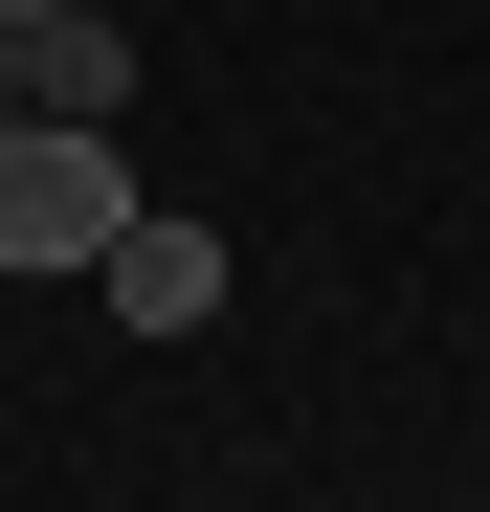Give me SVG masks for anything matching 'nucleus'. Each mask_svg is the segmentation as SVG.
<instances>
[{"mask_svg":"<svg viewBox=\"0 0 490 512\" xmlns=\"http://www.w3.org/2000/svg\"><path fill=\"white\" fill-rule=\"evenodd\" d=\"M112 223H134V134H67V112L0 134V268H112Z\"/></svg>","mask_w":490,"mask_h":512,"instance_id":"obj_1","label":"nucleus"},{"mask_svg":"<svg viewBox=\"0 0 490 512\" xmlns=\"http://www.w3.org/2000/svg\"><path fill=\"white\" fill-rule=\"evenodd\" d=\"M0 67H23V112H67V134H134V23H0Z\"/></svg>","mask_w":490,"mask_h":512,"instance_id":"obj_2","label":"nucleus"},{"mask_svg":"<svg viewBox=\"0 0 490 512\" xmlns=\"http://www.w3.org/2000/svg\"><path fill=\"white\" fill-rule=\"evenodd\" d=\"M90 290H112L134 334H201V312H223V223H156V201H134V223H112V268H90Z\"/></svg>","mask_w":490,"mask_h":512,"instance_id":"obj_3","label":"nucleus"},{"mask_svg":"<svg viewBox=\"0 0 490 512\" xmlns=\"http://www.w3.org/2000/svg\"><path fill=\"white\" fill-rule=\"evenodd\" d=\"M0 23H67V0H0Z\"/></svg>","mask_w":490,"mask_h":512,"instance_id":"obj_4","label":"nucleus"}]
</instances>
